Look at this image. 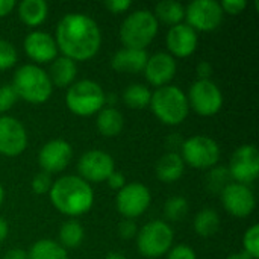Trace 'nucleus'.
Returning a JSON list of instances; mask_svg holds the SVG:
<instances>
[{"instance_id": "nucleus-1", "label": "nucleus", "mask_w": 259, "mask_h": 259, "mask_svg": "<svg viewBox=\"0 0 259 259\" xmlns=\"http://www.w3.org/2000/svg\"><path fill=\"white\" fill-rule=\"evenodd\" d=\"M56 46L71 61H88L94 58L102 46L99 24L85 14H67L56 27Z\"/></svg>"}, {"instance_id": "nucleus-2", "label": "nucleus", "mask_w": 259, "mask_h": 259, "mask_svg": "<svg viewBox=\"0 0 259 259\" xmlns=\"http://www.w3.org/2000/svg\"><path fill=\"white\" fill-rule=\"evenodd\" d=\"M49 197L52 205L64 215L79 217L87 214L94 203V191L82 178L68 175L53 182Z\"/></svg>"}, {"instance_id": "nucleus-3", "label": "nucleus", "mask_w": 259, "mask_h": 259, "mask_svg": "<svg viewBox=\"0 0 259 259\" xmlns=\"http://www.w3.org/2000/svg\"><path fill=\"white\" fill-rule=\"evenodd\" d=\"M11 87L14 88L18 99L32 105L47 102L53 93L49 73L35 64L21 65L14 74Z\"/></svg>"}, {"instance_id": "nucleus-4", "label": "nucleus", "mask_w": 259, "mask_h": 259, "mask_svg": "<svg viewBox=\"0 0 259 259\" xmlns=\"http://www.w3.org/2000/svg\"><path fill=\"white\" fill-rule=\"evenodd\" d=\"M150 108L155 117L167 126H178L184 123L190 112L185 93L175 85L156 88V91L152 93Z\"/></svg>"}, {"instance_id": "nucleus-5", "label": "nucleus", "mask_w": 259, "mask_h": 259, "mask_svg": "<svg viewBox=\"0 0 259 259\" xmlns=\"http://www.w3.org/2000/svg\"><path fill=\"white\" fill-rule=\"evenodd\" d=\"M159 23L149 9L131 12L121 23L120 39L126 49L144 50L155 39Z\"/></svg>"}, {"instance_id": "nucleus-6", "label": "nucleus", "mask_w": 259, "mask_h": 259, "mask_svg": "<svg viewBox=\"0 0 259 259\" xmlns=\"http://www.w3.org/2000/svg\"><path fill=\"white\" fill-rule=\"evenodd\" d=\"M65 103L74 115L90 117L105 108L106 94L96 80L82 79L68 87Z\"/></svg>"}, {"instance_id": "nucleus-7", "label": "nucleus", "mask_w": 259, "mask_h": 259, "mask_svg": "<svg viewBox=\"0 0 259 259\" xmlns=\"http://www.w3.org/2000/svg\"><path fill=\"white\" fill-rule=\"evenodd\" d=\"M173 240L175 234L171 226L162 220H153L138 231L137 247L144 258L156 259L168 253Z\"/></svg>"}, {"instance_id": "nucleus-8", "label": "nucleus", "mask_w": 259, "mask_h": 259, "mask_svg": "<svg viewBox=\"0 0 259 259\" xmlns=\"http://www.w3.org/2000/svg\"><path fill=\"white\" fill-rule=\"evenodd\" d=\"M181 158L193 168H212L220 159V147L212 138L196 135L181 144Z\"/></svg>"}, {"instance_id": "nucleus-9", "label": "nucleus", "mask_w": 259, "mask_h": 259, "mask_svg": "<svg viewBox=\"0 0 259 259\" xmlns=\"http://www.w3.org/2000/svg\"><path fill=\"white\" fill-rule=\"evenodd\" d=\"M188 106L202 117H212L223 106V94L212 80H196L188 93Z\"/></svg>"}, {"instance_id": "nucleus-10", "label": "nucleus", "mask_w": 259, "mask_h": 259, "mask_svg": "<svg viewBox=\"0 0 259 259\" xmlns=\"http://www.w3.org/2000/svg\"><path fill=\"white\" fill-rule=\"evenodd\" d=\"M223 9L215 0H194L185 9L187 24L196 32L215 30L223 23Z\"/></svg>"}, {"instance_id": "nucleus-11", "label": "nucleus", "mask_w": 259, "mask_h": 259, "mask_svg": "<svg viewBox=\"0 0 259 259\" xmlns=\"http://www.w3.org/2000/svg\"><path fill=\"white\" fill-rule=\"evenodd\" d=\"M152 196L146 185L140 182H131L126 184L117 194L115 203L118 212L129 220H134L140 215H143L147 208L150 206Z\"/></svg>"}, {"instance_id": "nucleus-12", "label": "nucleus", "mask_w": 259, "mask_h": 259, "mask_svg": "<svg viewBox=\"0 0 259 259\" xmlns=\"http://www.w3.org/2000/svg\"><path fill=\"white\" fill-rule=\"evenodd\" d=\"M229 176L243 185L255 182L259 176V152L252 144H244L238 147L229 164Z\"/></svg>"}, {"instance_id": "nucleus-13", "label": "nucleus", "mask_w": 259, "mask_h": 259, "mask_svg": "<svg viewBox=\"0 0 259 259\" xmlns=\"http://www.w3.org/2000/svg\"><path fill=\"white\" fill-rule=\"evenodd\" d=\"M79 178H82L85 182H105L114 171L115 164L109 153L103 150H90L85 152L77 162Z\"/></svg>"}, {"instance_id": "nucleus-14", "label": "nucleus", "mask_w": 259, "mask_h": 259, "mask_svg": "<svg viewBox=\"0 0 259 259\" xmlns=\"http://www.w3.org/2000/svg\"><path fill=\"white\" fill-rule=\"evenodd\" d=\"M220 194L225 209L237 219H244L250 215L256 206L255 194L247 185L231 182L222 190Z\"/></svg>"}, {"instance_id": "nucleus-15", "label": "nucleus", "mask_w": 259, "mask_h": 259, "mask_svg": "<svg viewBox=\"0 0 259 259\" xmlns=\"http://www.w3.org/2000/svg\"><path fill=\"white\" fill-rule=\"evenodd\" d=\"M27 134L21 121L11 115L0 117V155L14 158L24 152Z\"/></svg>"}, {"instance_id": "nucleus-16", "label": "nucleus", "mask_w": 259, "mask_h": 259, "mask_svg": "<svg viewBox=\"0 0 259 259\" xmlns=\"http://www.w3.org/2000/svg\"><path fill=\"white\" fill-rule=\"evenodd\" d=\"M73 158V149L65 140H52L46 143L38 153V164L42 171L52 175L62 171Z\"/></svg>"}, {"instance_id": "nucleus-17", "label": "nucleus", "mask_w": 259, "mask_h": 259, "mask_svg": "<svg viewBox=\"0 0 259 259\" xmlns=\"http://www.w3.org/2000/svg\"><path fill=\"white\" fill-rule=\"evenodd\" d=\"M176 71H178V64L175 58L170 53L159 52V53L149 56L143 73L146 76V80L150 85L161 88V87L168 85L173 80V77L176 76Z\"/></svg>"}, {"instance_id": "nucleus-18", "label": "nucleus", "mask_w": 259, "mask_h": 259, "mask_svg": "<svg viewBox=\"0 0 259 259\" xmlns=\"http://www.w3.org/2000/svg\"><path fill=\"white\" fill-rule=\"evenodd\" d=\"M26 55L38 62V64H46L50 61H55L58 56V46L55 38L42 30H35L30 32L23 42Z\"/></svg>"}, {"instance_id": "nucleus-19", "label": "nucleus", "mask_w": 259, "mask_h": 259, "mask_svg": "<svg viewBox=\"0 0 259 259\" xmlns=\"http://www.w3.org/2000/svg\"><path fill=\"white\" fill-rule=\"evenodd\" d=\"M197 32L185 23L170 27L167 33V47L173 58L191 56L197 49Z\"/></svg>"}, {"instance_id": "nucleus-20", "label": "nucleus", "mask_w": 259, "mask_h": 259, "mask_svg": "<svg viewBox=\"0 0 259 259\" xmlns=\"http://www.w3.org/2000/svg\"><path fill=\"white\" fill-rule=\"evenodd\" d=\"M149 55L146 50H137V49H121L118 50L112 59L111 65L118 73H141L144 71V67L147 64Z\"/></svg>"}, {"instance_id": "nucleus-21", "label": "nucleus", "mask_w": 259, "mask_h": 259, "mask_svg": "<svg viewBox=\"0 0 259 259\" xmlns=\"http://www.w3.org/2000/svg\"><path fill=\"white\" fill-rule=\"evenodd\" d=\"M185 171V162L176 152L165 153L156 164V178L164 184H175L182 178Z\"/></svg>"}, {"instance_id": "nucleus-22", "label": "nucleus", "mask_w": 259, "mask_h": 259, "mask_svg": "<svg viewBox=\"0 0 259 259\" xmlns=\"http://www.w3.org/2000/svg\"><path fill=\"white\" fill-rule=\"evenodd\" d=\"M76 76H77L76 62L65 58V56L56 58L50 65L49 77L52 80V85H55L58 88L71 87L74 83V80H76Z\"/></svg>"}, {"instance_id": "nucleus-23", "label": "nucleus", "mask_w": 259, "mask_h": 259, "mask_svg": "<svg viewBox=\"0 0 259 259\" xmlns=\"http://www.w3.org/2000/svg\"><path fill=\"white\" fill-rule=\"evenodd\" d=\"M96 126L100 135L106 137V138H112L121 134L123 127H124V118L121 115V112L112 106H105L103 109H100L97 112V120H96Z\"/></svg>"}, {"instance_id": "nucleus-24", "label": "nucleus", "mask_w": 259, "mask_h": 259, "mask_svg": "<svg viewBox=\"0 0 259 259\" xmlns=\"http://www.w3.org/2000/svg\"><path fill=\"white\" fill-rule=\"evenodd\" d=\"M20 20L29 27L42 24L49 14V5L44 0H23L17 6Z\"/></svg>"}, {"instance_id": "nucleus-25", "label": "nucleus", "mask_w": 259, "mask_h": 259, "mask_svg": "<svg viewBox=\"0 0 259 259\" xmlns=\"http://www.w3.org/2000/svg\"><path fill=\"white\" fill-rule=\"evenodd\" d=\"M155 18L165 24H168L170 27L181 24L185 18V8L182 3L175 2V0H162L156 5L155 12H153Z\"/></svg>"}, {"instance_id": "nucleus-26", "label": "nucleus", "mask_w": 259, "mask_h": 259, "mask_svg": "<svg viewBox=\"0 0 259 259\" xmlns=\"http://www.w3.org/2000/svg\"><path fill=\"white\" fill-rule=\"evenodd\" d=\"M194 231L197 235L208 238L217 234L219 228H220V215L217 214L215 209L206 208L202 209L196 217H194Z\"/></svg>"}, {"instance_id": "nucleus-27", "label": "nucleus", "mask_w": 259, "mask_h": 259, "mask_svg": "<svg viewBox=\"0 0 259 259\" xmlns=\"http://www.w3.org/2000/svg\"><path fill=\"white\" fill-rule=\"evenodd\" d=\"M29 259H68L67 250L53 240H39L27 252Z\"/></svg>"}, {"instance_id": "nucleus-28", "label": "nucleus", "mask_w": 259, "mask_h": 259, "mask_svg": "<svg viewBox=\"0 0 259 259\" xmlns=\"http://www.w3.org/2000/svg\"><path fill=\"white\" fill-rule=\"evenodd\" d=\"M83 238H85V231L77 220H68L59 229V244L64 249L79 247Z\"/></svg>"}, {"instance_id": "nucleus-29", "label": "nucleus", "mask_w": 259, "mask_h": 259, "mask_svg": "<svg viewBox=\"0 0 259 259\" xmlns=\"http://www.w3.org/2000/svg\"><path fill=\"white\" fill-rule=\"evenodd\" d=\"M152 93L143 83H132L123 91V102L132 109H143L150 105Z\"/></svg>"}, {"instance_id": "nucleus-30", "label": "nucleus", "mask_w": 259, "mask_h": 259, "mask_svg": "<svg viewBox=\"0 0 259 259\" xmlns=\"http://www.w3.org/2000/svg\"><path fill=\"white\" fill-rule=\"evenodd\" d=\"M164 214L170 222H182L188 214V202L182 196H173L165 202Z\"/></svg>"}, {"instance_id": "nucleus-31", "label": "nucleus", "mask_w": 259, "mask_h": 259, "mask_svg": "<svg viewBox=\"0 0 259 259\" xmlns=\"http://www.w3.org/2000/svg\"><path fill=\"white\" fill-rule=\"evenodd\" d=\"M243 252L252 259L259 258V225L250 226L243 235Z\"/></svg>"}, {"instance_id": "nucleus-32", "label": "nucleus", "mask_w": 259, "mask_h": 259, "mask_svg": "<svg viewBox=\"0 0 259 259\" xmlns=\"http://www.w3.org/2000/svg\"><path fill=\"white\" fill-rule=\"evenodd\" d=\"M17 49L12 42L6 39H0V71L9 70L17 64Z\"/></svg>"}, {"instance_id": "nucleus-33", "label": "nucleus", "mask_w": 259, "mask_h": 259, "mask_svg": "<svg viewBox=\"0 0 259 259\" xmlns=\"http://www.w3.org/2000/svg\"><path fill=\"white\" fill-rule=\"evenodd\" d=\"M229 171L226 167H217V168H212L209 176H208V181H209V187L212 185V190H223L226 185H228V181H229Z\"/></svg>"}, {"instance_id": "nucleus-34", "label": "nucleus", "mask_w": 259, "mask_h": 259, "mask_svg": "<svg viewBox=\"0 0 259 259\" xmlns=\"http://www.w3.org/2000/svg\"><path fill=\"white\" fill-rule=\"evenodd\" d=\"M52 185H53L52 176L46 171L36 173L32 179V190L35 194H49Z\"/></svg>"}, {"instance_id": "nucleus-35", "label": "nucleus", "mask_w": 259, "mask_h": 259, "mask_svg": "<svg viewBox=\"0 0 259 259\" xmlns=\"http://www.w3.org/2000/svg\"><path fill=\"white\" fill-rule=\"evenodd\" d=\"M17 99L18 97L11 85H0V114L9 111L15 105Z\"/></svg>"}, {"instance_id": "nucleus-36", "label": "nucleus", "mask_w": 259, "mask_h": 259, "mask_svg": "<svg viewBox=\"0 0 259 259\" xmlns=\"http://www.w3.org/2000/svg\"><path fill=\"white\" fill-rule=\"evenodd\" d=\"M167 259H197L196 252L187 246V244H179L175 246L173 249L168 250V258Z\"/></svg>"}, {"instance_id": "nucleus-37", "label": "nucleus", "mask_w": 259, "mask_h": 259, "mask_svg": "<svg viewBox=\"0 0 259 259\" xmlns=\"http://www.w3.org/2000/svg\"><path fill=\"white\" fill-rule=\"evenodd\" d=\"M220 6H222L223 12H226L229 15H237L246 9L247 3L244 0H223L220 3Z\"/></svg>"}, {"instance_id": "nucleus-38", "label": "nucleus", "mask_w": 259, "mask_h": 259, "mask_svg": "<svg viewBox=\"0 0 259 259\" xmlns=\"http://www.w3.org/2000/svg\"><path fill=\"white\" fill-rule=\"evenodd\" d=\"M118 234L123 240H131L138 234V228L137 223L134 220L124 219L120 225H118Z\"/></svg>"}, {"instance_id": "nucleus-39", "label": "nucleus", "mask_w": 259, "mask_h": 259, "mask_svg": "<svg viewBox=\"0 0 259 259\" xmlns=\"http://www.w3.org/2000/svg\"><path fill=\"white\" fill-rule=\"evenodd\" d=\"M105 6L112 14H121V12H126L132 6V2L131 0H108L105 2Z\"/></svg>"}, {"instance_id": "nucleus-40", "label": "nucleus", "mask_w": 259, "mask_h": 259, "mask_svg": "<svg viewBox=\"0 0 259 259\" xmlns=\"http://www.w3.org/2000/svg\"><path fill=\"white\" fill-rule=\"evenodd\" d=\"M196 71H197L199 80H211V76H212L214 68H212V65H211V62H208V61H202V62H199V64H197Z\"/></svg>"}, {"instance_id": "nucleus-41", "label": "nucleus", "mask_w": 259, "mask_h": 259, "mask_svg": "<svg viewBox=\"0 0 259 259\" xmlns=\"http://www.w3.org/2000/svg\"><path fill=\"white\" fill-rule=\"evenodd\" d=\"M106 182H108L109 188H112V190H118V191L126 185V179H124V176H123L121 173H118V171H114V173L106 179Z\"/></svg>"}, {"instance_id": "nucleus-42", "label": "nucleus", "mask_w": 259, "mask_h": 259, "mask_svg": "<svg viewBox=\"0 0 259 259\" xmlns=\"http://www.w3.org/2000/svg\"><path fill=\"white\" fill-rule=\"evenodd\" d=\"M15 8V2L14 0H0V18L9 15Z\"/></svg>"}, {"instance_id": "nucleus-43", "label": "nucleus", "mask_w": 259, "mask_h": 259, "mask_svg": "<svg viewBox=\"0 0 259 259\" xmlns=\"http://www.w3.org/2000/svg\"><path fill=\"white\" fill-rule=\"evenodd\" d=\"M3 259H29V256H27V252L23 249H11L6 252Z\"/></svg>"}, {"instance_id": "nucleus-44", "label": "nucleus", "mask_w": 259, "mask_h": 259, "mask_svg": "<svg viewBox=\"0 0 259 259\" xmlns=\"http://www.w3.org/2000/svg\"><path fill=\"white\" fill-rule=\"evenodd\" d=\"M8 234H9V226L6 223V220L3 217H0V244L8 238Z\"/></svg>"}, {"instance_id": "nucleus-45", "label": "nucleus", "mask_w": 259, "mask_h": 259, "mask_svg": "<svg viewBox=\"0 0 259 259\" xmlns=\"http://www.w3.org/2000/svg\"><path fill=\"white\" fill-rule=\"evenodd\" d=\"M228 259H252L246 252H237V253H232V255H229L228 256Z\"/></svg>"}, {"instance_id": "nucleus-46", "label": "nucleus", "mask_w": 259, "mask_h": 259, "mask_svg": "<svg viewBox=\"0 0 259 259\" xmlns=\"http://www.w3.org/2000/svg\"><path fill=\"white\" fill-rule=\"evenodd\" d=\"M105 259H126L121 253H117V252H111V253H108L106 255V258Z\"/></svg>"}, {"instance_id": "nucleus-47", "label": "nucleus", "mask_w": 259, "mask_h": 259, "mask_svg": "<svg viewBox=\"0 0 259 259\" xmlns=\"http://www.w3.org/2000/svg\"><path fill=\"white\" fill-rule=\"evenodd\" d=\"M3 200H5V190H3V187H2V184H0V206H2V203H3Z\"/></svg>"}]
</instances>
